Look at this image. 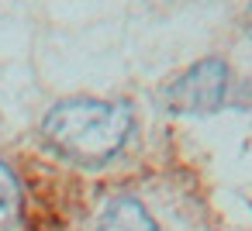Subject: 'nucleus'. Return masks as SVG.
<instances>
[{"instance_id":"2","label":"nucleus","mask_w":252,"mask_h":231,"mask_svg":"<svg viewBox=\"0 0 252 231\" xmlns=\"http://www.w3.org/2000/svg\"><path fill=\"white\" fill-rule=\"evenodd\" d=\"M228 93V66L221 59L193 62L166 93V104L176 114H214Z\"/></svg>"},{"instance_id":"1","label":"nucleus","mask_w":252,"mask_h":231,"mask_svg":"<svg viewBox=\"0 0 252 231\" xmlns=\"http://www.w3.org/2000/svg\"><path fill=\"white\" fill-rule=\"evenodd\" d=\"M42 135L59 155L80 166H100L125 148L131 135V111L114 100H63L45 114Z\"/></svg>"},{"instance_id":"5","label":"nucleus","mask_w":252,"mask_h":231,"mask_svg":"<svg viewBox=\"0 0 252 231\" xmlns=\"http://www.w3.org/2000/svg\"><path fill=\"white\" fill-rule=\"evenodd\" d=\"M242 21H245V28H249V35H252V4L245 7V18H242Z\"/></svg>"},{"instance_id":"4","label":"nucleus","mask_w":252,"mask_h":231,"mask_svg":"<svg viewBox=\"0 0 252 231\" xmlns=\"http://www.w3.org/2000/svg\"><path fill=\"white\" fill-rule=\"evenodd\" d=\"M18 200H21V193H18V179H14V173H11L4 162H0V224L14 217Z\"/></svg>"},{"instance_id":"3","label":"nucleus","mask_w":252,"mask_h":231,"mask_svg":"<svg viewBox=\"0 0 252 231\" xmlns=\"http://www.w3.org/2000/svg\"><path fill=\"white\" fill-rule=\"evenodd\" d=\"M97 231H156V221L149 217V210L131 200V197H118L104 207Z\"/></svg>"}]
</instances>
